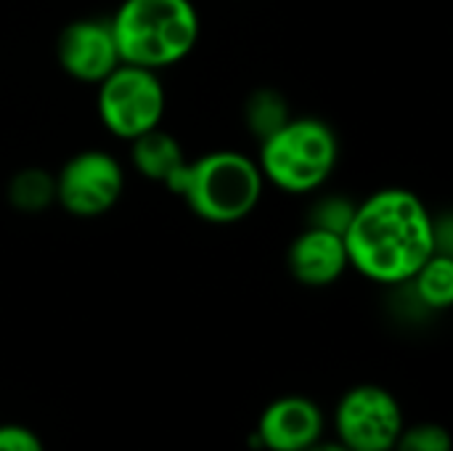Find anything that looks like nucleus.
Segmentation results:
<instances>
[{
    "instance_id": "f257e3e1",
    "label": "nucleus",
    "mask_w": 453,
    "mask_h": 451,
    "mask_svg": "<svg viewBox=\"0 0 453 451\" xmlns=\"http://www.w3.org/2000/svg\"><path fill=\"white\" fill-rule=\"evenodd\" d=\"M348 263L377 284H409L438 253L435 218L409 189L388 186L356 205L342 234Z\"/></svg>"
},
{
    "instance_id": "f03ea898",
    "label": "nucleus",
    "mask_w": 453,
    "mask_h": 451,
    "mask_svg": "<svg viewBox=\"0 0 453 451\" xmlns=\"http://www.w3.org/2000/svg\"><path fill=\"white\" fill-rule=\"evenodd\" d=\"M263 173L252 157L218 149L186 159L165 186L178 194L196 218L231 226L255 213L263 199Z\"/></svg>"
},
{
    "instance_id": "7ed1b4c3",
    "label": "nucleus",
    "mask_w": 453,
    "mask_h": 451,
    "mask_svg": "<svg viewBox=\"0 0 453 451\" xmlns=\"http://www.w3.org/2000/svg\"><path fill=\"white\" fill-rule=\"evenodd\" d=\"M109 24L122 64L154 72L183 61L202 32L191 0H122Z\"/></svg>"
},
{
    "instance_id": "20e7f679",
    "label": "nucleus",
    "mask_w": 453,
    "mask_h": 451,
    "mask_svg": "<svg viewBox=\"0 0 453 451\" xmlns=\"http://www.w3.org/2000/svg\"><path fill=\"white\" fill-rule=\"evenodd\" d=\"M340 141L329 122L319 117H289L260 141L257 167L263 181L287 194L319 191L334 173Z\"/></svg>"
},
{
    "instance_id": "39448f33",
    "label": "nucleus",
    "mask_w": 453,
    "mask_h": 451,
    "mask_svg": "<svg viewBox=\"0 0 453 451\" xmlns=\"http://www.w3.org/2000/svg\"><path fill=\"white\" fill-rule=\"evenodd\" d=\"M96 106L104 128L114 138L133 141L141 133L162 125L167 96L154 69L119 64L109 77L98 82Z\"/></svg>"
},
{
    "instance_id": "423d86ee",
    "label": "nucleus",
    "mask_w": 453,
    "mask_h": 451,
    "mask_svg": "<svg viewBox=\"0 0 453 451\" xmlns=\"http://www.w3.org/2000/svg\"><path fill=\"white\" fill-rule=\"evenodd\" d=\"M53 178L56 202L77 218L106 215L125 191V170L119 159L104 149L77 152Z\"/></svg>"
},
{
    "instance_id": "0eeeda50",
    "label": "nucleus",
    "mask_w": 453,
    "mask_h": 451,
    "mask_svg": "<svg viewBox=\"0 0 453 451\" xmlns=\"http://www.w3.org/2000/svg\"><path fill=\"white\" fill-rule=\"evenodd\" d=\"M334 425L337 441L350 451H393L403 431V412L390 391L358 385L340 399Z\"/></svg>"
},
{
    "instance_id": "6e6552de",
    "label": "nucleus",
    "mask_w": 453,
    "mask_h": 451,
    "mask_svg": "<svg viewBox=\"0 0 453 451\" xmlns=\"http://www.w3.org/2000/svg\"><path fill=\"white\" fill-rule=\"evenodd\" d=\"M58 66L77 82L98 85L119 64L109 19H74L56 37Z\"/></svg>"
},
{
    "instance_id": "1a4fd4ad",
    "label": "nucleus",
    "mask_w": 453,
    "mask_h": 451,
    "mask_svg": "<svg viewBox=\"0 0 453 451\" xmlns=\"http://www.w3.org/2000/svg\"><path fill=\"white\" fill-rule=\"evenodd\" d=\"M257 439L268 451H305L324 439V415L308 396H281L260 415Z\"/></svg>"
},
{
    "instance_id": "9d476101",
    "label": "nucleus",
    "mask_w": 453,
    "mask_h": 451,
    "mask_svg": "<svg viewBox=\"0 0 453 451\" xmlns=\"http://www.w3.org/2000/svg\"><path fill=\"white\" fill-rule=\"evenodd\" d=\"M287 266L300 284L329 287L350 268L345 239L340 234L305 226V231H300L289 245Z\"/></svg>"
},
{
    "instance_id": "9b49d317",
    "label": "nucleus",
    "mask_w": 453,
    "mask_h": 451,
    "mask_svg": "<svg viewBox=\"0 0 453 451\" xmlns=\"http://www.w3.org/2000/svg\"><path fill=\"white\" fill-rule=\"evenodd\" d=\"M186 159L188 157L183 154L180 141L173 133L162 130V125L130 141V162L146 181L167 183Z\"/></svg>"
},
{
    "instance_id": "f8f14e48",
    "label": "nucleus",
    "mask_w": 453,
    "mask_h": 451,
    "mask_svg": "<svg viewBox=\"0 0 453 451\" xmlns=\"http://www.w3.org/2000/svg\"><path fill=\"white\" fill-rule=\"evenodd\" d=\"M411 290L417 300L430 311H446L453 303V258L446 253H435L414 276Z\"/></svg>"
},
{
    "instance_id": "ddd939ff",
    "label": "nucleus",
    "mask_w": 453,
    "mask_h": 451,
    "mask_svg": "<svg viewBox=\"0 0 453 451\" xmlns=\"http://www.w3.org/2000/svg\"><path fill=\"white\" fill-rule=\"evenodd\" d=\"M289 101L284 93H279L276 88H257L255 93L247 96L244 104V122L250 128V133L263 141L268 138L273 130H279L287 120H289Z\"/></svg>"
},
{
    "instance_id": "4468645a",
    "label": "nucleus",
    "mask_w": 453,
    "mask_h": 451,
    "mask_svg": "<svg viewBox=\"0 0 453 451\" xmlns=\"http://www.w3.org/2000/svg\"><path fill=\"white\" fill-rule=\"evenodd\" d=\"M8 199L21 213H40L56 202V178L40 167L19 170L8 181Z\"/></svg>"
},
{
    "instance_id": "2eb2a0df",
    "label": "nucleus",
    "mask_w": 453,
    "mask_h": 451,
    "mask_svg": "<svg viewBox=\"0 0 453 451\" xmlns=\"http://www.w3.org/2000/svg\"><path fill=\"white\" fill-rule=\"evenodd\" d=\"M353 213H356V202H350L340 194H324L313 202L311 215H308V226L342 237L345 229L350 226Z\"/></svg>"
},
{
    "instance_id": "dca6fc26",
    "label": "nucleus",
    "mask_w": 453,
    "mask_h": 451,
    "mask_svg": "<svg viewBox=\"0 0 453 451\" xmlns=\"http://www.w3.org/2000/svg\"><path fill=\"white\" fill-rule=\"evenodd\" d=\"M395 451H451V436L435 423H419L401 431Z\"/></svg>"
},
{
    "instance_id": "f3484780",
    "label": "nucleus",
    "mask_w": 453,
    "mask_h": 451,
    "mask_svg": "<svg viewBox=\"0 0 453 451\" xmlns=\"http://www.w3.org/2000/svg\"><path fill=\"white\" fill-rule=\"evenodd\" d=\"M0 451H45L42 441L24 425H0Z\"/></svg>"
},
{
    "instance_id": "a211bd4d",
    "label": "nucleus",
    "mask_w": 453,
    "mask_h": 451,
    "mask_svg": "<svg viewBox=\"0 0 453 451\" xmlns=\"http://www.w3.org/2000/svg\"><path fill=\"white\" fill-rule=\"evenodd\" d=\"M305 451H350L345 444L340 441H316L313 447H308Z\"/></svg>"
}]
</instances>
